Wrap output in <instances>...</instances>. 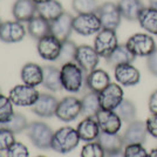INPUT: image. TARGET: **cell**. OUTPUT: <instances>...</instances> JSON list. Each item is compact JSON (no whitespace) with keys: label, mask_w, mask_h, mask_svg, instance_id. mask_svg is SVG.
Returning <instances> with one entry per match:
<instances>
[{"label":"cell","mask_w":157,"mask_h":157,"mask_svg":"<svg viewBox=\"0 0 157 157\" xmlns=\"http://www.w3.org/2000/svg\"><path fill=\"white\" fill-rule=\"evenodd\" d=\"M62 88L68 93H78L86 81L85 72L76 62H68L62 65L60 69Z\"/></svg>","instance_id":"1"},{"label":"cell","mask_w":157,"mask_h":157,"mask_svg":"<svg viewBox=\"0 0 157 157\" xmlns=\"http://www.w3.org/2000/svg\"><path fill=\"white\" fill-rule=\"evenodd\" d=\"M80 137L76 129L73 127H62L54 131L52 149L59 154H68L73 151L80 143Z\"/></svg>","instance_id":"2"},{"label":"cell","mask_w":157,"mask_h":157,"mask_svg":"<svg viewBox=\"0 0 157 157\" xmlns=\"http://www.w3.org/2000/svg\"><path fill=\"white\" fill-rule=\"evenodd\" d=\"M27 137L31 140L36 148L47 150V149H52V141L54 131L53 129L44 122H32L28 123L26 130Z\"/></svg>","instance_id":"3"},{"label":"cell","mask_w":157,"mask_h":157,"mask_svg":"<svg viewBox=\"0 0 157 157\" xmlns=\"http://www.w3.org/2000/svg\"><path fill=\"white\" fill-rule=\"evenodd\" d=\"M127 47L129 48L134 56L136 58H147L149 56L151 53L156 49V42L154 38L147 34V33H136L131 35L129 39L125 42Z\"/></svg>","instance_id":"4"},{"label":"cell","mask_w":157,"mask_h":157,"mask_svg":"<svg viewBox=\"0 0 157 157\" xmlns=\"http://www.w3.org/2000/svg\"><path fill=\"white\" fill-rule=\"evenodd\" d=\"M39 96L40 93L35 87L27 86L25 83L17 85L8 94V98H11L13 105L18 107H32L38 101Z\"/></svg>","instance_id":"5"},{"label":"cell","mask_w":157,"mask_h":157,"mask_svg":"<svg viewBox=\"0 0 157 157\" xmlns=\"http://www.w3.org/2000/svg\"><path fill=\"white\" fill-rule=\"evenodd\" d=\"M96 14L100 18L102 28L116 31L121 25L122 15L118 10L117 4H115V2L105 1L103 4H101Z\"/></svg>","instance_id":"6"},{"label":"cell","mask_w":157,"mask_h":157,"mask_svg":"<svg viewBox=\"0 0 157 157\" xmlns=\"http://www.w3.org/2000/svg\"><path fill=\"white\" fill-rule=\"evenodd\" d=\"M82 105L81 100L74 96H66L61 101H59L55 116L62 122H72L81 115Z\"/></svg>","instance_id":"7"},{"label":"cell","mask_w":157,"mask_h":157,"mask_svg":"<svg viewBox=\"0 0 157 157\" xmlns=\"http://www.w3.org/2000/svg\"><path fill=\"white\" fill-rule=\"evenodd\" d=\"M73 28L74 32L80 35L89 36L93 34H98L102 29V25L96 13L78 14L76 17H74Z\"/></svg>","instance_id":"8"},{"label":"cell","mask_w":157,"mask_h":157,"mask_svg":"<svg viewBox=\"0 0 157 157\" xmlns=\"http://www.w3.org/2000/svg\"><path fill=\"white\" fill-rule=\"evenodd\" d=\"M118 46L117 35L116 31L113 29H105L102 28L96 34L94 40V48L98 53L101 58H108L111 54V52Z\"/></svg>","instance_id":"9"},{"label":"cell","mask_w":157,"mask_h":157,"mask_svg":"<svg viewBox=\"0 0 157 157\" xmlns=\"http://www.w3.org/2000/svg\"><path fill=\"white\" fill-rule=\"evenodd\" d=\"M123 89L118 83H110L98 94L101 109L105 110H115L121 102L124 100Z\"/></svg>","instance_id":"10"},{"label":"cell","mask_w":157,"mask_h":157,"mask_svg":"<svg viewBox=\"0 0 157 157\" xmlns=\"http://www.w3.org/2000/svg\"><path fill=\"white\" fill-rule=\"evenodd\" d=\"M100 55L95 51V48L88 45H81L78 46L76 55H75V62L78 63L85 73H90L98 68L100 62Z\"/></svg>","instance_id":"11"},{"label":"cell","mask_w":157,"mask_h":157,"mask_svg":"<svg viewBox=\"0 0 157 157\" xmlns=\"http://www.w3.org/2000/svg\"><path fill=\"white\" fill-rule=\"evenodd\" d=\"M61 45H62V42L60 40H58L52 34H48L46 36L38 40L36 51H38V54L44 60L56 61L59 59L60 52H61Z\"/></svg>","instance_id":"12"},{"label":"cell","mask_w":157,"mask_h":157,"mask_svg":"<svg viewBox=\"0 0 157 157\" xmlns=\"http://www.w3.org/2000/svg\"><path fill=\"white\" fill-rule=\"evenodd\" d=\"M26 28L17 20L4 21L0 25V40L6 44H17L25 39Z\"/></svg>","instance_id":"13"},{"label":"cell","mask_w":157,"mask_h":157,"mask_svg":"<svg viewBox=\"0 0 157 157\" xmlns=\"http://www.w3.org/2000/svg\"><path fill=\"white\" fill-rule=\"evenodd\" d=\"M73 22H74V17L72 14L63 12L60 17L51 22V34L61 42H63L69 39L71 34L74 31Z\"/></svg>","instance_id":"14"},{"label":"cell","mask_w":157,"mask_h":157,"mask_svg":"<svg viewBox=\"0 0 157 157\" xmlns=\"http://www.w3.org/2000/svg\"><path fill=\"white\" fill-rule=\"evenodd\" d=\"M96 121H98L100 129L103 132L108 134H117L122 128V120L115 113V110H105L101 109L96 115Z\"/></svg>","instance_id":"15"},{"label":"cell","mask_w":157,"mask_h":157,"mask_svg":"<svg viewBox=\"0 0 157 157\" xmlns=\"http://www.w3.org/2000/svg\"><path fill=\"white\" fill-rule=\"evenodd\" d=\"M114 75L118 85L125 87L136 86L141 80V73L131 63L120 65L114 68Z\"/></svg>","instance_id":"16"},{"label":"cell","mask_w":157,"mask_h":157,"mask_svg":"<svg viewBox=\"0 0 157 157\" xmlns=\"http://www.w3.org/2000/svg\"><path fill=\"white\" fill-rule=\"evenodd\" d=\"M59 101L51 94H40L38 101L31 107L32 111L39 117H52L55 116V111Z\"/></svg>","instance_id":"17"},{"label":"cell","mask_w":157,"mask_h":157,"mask_svg":"<svg viewBox=\"0 0 157 157\" xmlns=\"http://www.w3.org/2000/svg\"><path fill=\"white\" fill-rule=\"evenodd\" d=\"M148 135V129L145 122L142 121H132L130 123H128V127L124 130L123 134V141L124 144H143L147 140Z\"/></svg>","instance_id":"18"},{"label":"cell","mask_w":157,"mask_h":157,"mask_svg":"<svg viewBox=\"0 0 157 157\" xmlns=\"http://www.w3.org/2000/svg\"><path fill=\"white\" fill-rule=\"evenodd\" d=\"M12 14L17 21L22 24L28 22L38 14L36 4H34L32 0H17L12 7Z\"/></svg>","instance_id":"19"},{"label":"cell","mask_w":157,"mask_h":157,"mask_svg":"<svg viewBox=\"0 0 157 157\" xmlns=\"http://www.w3.org/2000/svg\"><path fill=\"white\" fill-rule=\"evenodd\" d=\"M20 78L22 80V83L27 86L36 87L42 85L44 81V67L39 66L34 62H28L25 66H22Z\"/></svg>","instance_id":"20"},{"label":"cell","mask_w":157,"mask_h":157,"mask_svg":"<svg viewBox=\"0 0 157 157\" xmlns=\"http://www.w3.org/2000/svg\"><path fill=\"white\" fill-rule=\"evenodd\" d=\"M111 83L109 74L103 69H94L93 72L88 73L86 76V86L87 88L94 93H100L105 89V87Z\"/></svg>","instance_id":"21"},{"label":"cell","mask_w":157,"mask_h":157,"mask_svg":"<svg viewBox=\"0 0 157 157\" xmlns=\"http://www.w3.org/2000/svg\"><path fill=\"white\" fill-rule=\"evenodd\" d=\"M76 131L81 141L85 142H94L96 141L98 135L101 134V129L96 118L85 117L76 127Z\"/></svg>","instance_id":"22"},{"label":"cell","mask_w":157,"mask_h":157,"mask_svg":"<svg viewBox=\"0 0 157 157\" xmlns=\"http://www.w3.org/2000/svg\"><path fill=\"white\" fill-rule=\"evenodd\" d=\"M96 141L103 148V150L105 151V155L107 154L118 152V151H123L125 147L123 137L118 132L117 134H108V132L101 131V134L98 135Z\"/></svg>","instance_id":"23"},{"label":"cell","mask_w":157,"mask_h":157,"mask_svg":"<svg viewBox=\"0 0 157 157\" xmlns=\"http://www.w3.org/2000/svg\"><path fill=\"white\" fill-rule=\"evenodd\" d=\"M117 6L122 18L128 21H137L138 15L145 7L142 0H118Z\"/></svg>","instance_id":"24"},{"label":"cell","mask_w":157,"mask_h":157,"mask_svg":"<svg viewBox=\"0 0 157 157\" xmlns=\"http://www.w3.org/2000/svg\"><path fill=\"white\" fill-rule=\"evenodd\" d=\"M27 32L33 39L39 40L51 34V22L36 14L27 22Z\"/></svg>","instance_id":"25"},{"label":"cell","mask_w":157,"mask_h":157,"mask_svg":"<svg viewBox=\"0 0 157 157\" xmlns=\"http://www.w3.org/2000/svg\"><path fill=\"white\" fill-rule=\"evenodd\" d=\"M107 63L110 66L111 68H115L120 65H125V63H131L135 56L134 54L129 51V48L127 47V45H120L111 52V54L107 58Z\"/></svg>","instance_id":"26"},{"label":"cell","mask_w":157,"mask_h":157,"mask_svg":"<svg viewBox=\"0 0 157 157\" xmlns=\"http://www.w3.org/2000/svg\"><path fill=\"white\" fill-rule=\"evenodd\" d=\"M137 21L147 33L157 35V8L150 6L144 7L138 15Z\"/></svg>","instance_id":"27"},{"label":"cell","mask_w":157,"mask_h":157,"mask_svg":"<svg viewBox=\"0 0 157 157\" xmlns=\"http://www.w3.org/2000/svg\"><path fill=\"white\" fill-rule=\"evenodd\" d=\"M42 86L51 92H59L62 89L61 83V74L60 69L54 66H45L44 67V81Z\"/></svg>","instance_id":"28"},{"label":"cell","mask_w":157,"mask_h":157,"mask_svg":"<svg viewBox=\"0 0 157 157\" xmlns=\"http://www.w3.org/2000/svg\"><path fill=\"white\" fill-rule=\"evenodd\" d=\"M36 11L40 17H42L49 22H52L53 20H55L65 12L61 2L58 0H51V1L36 5Z\"/></svg>","instance_id":"29"},{"label":"cell","mask_w":157,"mask_h":157,"mask_svg":"<svg viewBox=\"0 0 157 157\" xmlns=\"http://www.w3.org/2000/svg\"><path fill=\"white\" fill-rule=\"evenodd\" d=\"M81 105H82V113L85 117H96L98 111L101 110L100 105V98L98 94L94 92L87 93L83 98H81Z\"/></svg>","instance_id":"30"},{"label":"cell","mask_w":157,"mask_h":157,"mask_svg":"<svg viewBox=\"0 0 157 157\" xmlns=\"http://www.w3.org/2000/svg\"><path fill=\"white\" fill-rule=\"evenodd\" d=\"M115 113L121 117L123 122L130 123L132 121H135V117H136V107L130 100L124 98L121 102V105L115 109Z\"/></svg>","instance_id":"31"},{"label":"cell","mask_w":157,"mask_h":157,"mask_svg":"<svg viewBox=\"0 0 157 157\" xmlns=\"http://www.w3.org/2000/svg\"><path fill=\"white\" fill-rule=\"evenodd\" d=\"M98 7V0H72V8L76 14L96 13Z\"/></svg>","instance_id":"32"},{"label":"cell","mask_w":157,"mask_h":157,"mask_svg":"<svg viewBox=\"0 0 157 157\" xmlns=\"http://www.w3.org/2000/svg\"><path fill=\"white\" fill-rule=\"evenodd\" d=\"M78 46L72 40H66L61 45V52H60L58 61L62 65L68 63V62H75V55H76Z\"/></svg>","instance_id":"33"},{"label":"cell","mask_w":157,"mask_h":157,"mask_svg":"<svg viewBox=\"0 0 157 157\" xmlns=\"http://www.w3.org/2000/svg\"><path fill=\"white\" fill-rule=\"evenodd\" d=\"M13 102L8 96L0 94V124L4 125L10 122L15 115L13 109Z\"/></svg>","instance_id":"34"},{"label":"cell","mask_w":157,"mask_h":157,"mask_svg":"<svg viewBox=\"0 0 157 157\" xmlns=\"http://www.w3.org/2000/svg\"><path fill=\"white\" fill-rule=\"evenodd\" d=\"M28 122H27V118L20 114V113H15V115L13 116V118L7 122L6 124H4L2 127H5L7 129H10L11 131H13L14 134H20L22 131L26 130Z\"/></svg>","instance_id":"35"},{"label":"cell","mask_w":157,"mask_h":157,"mask_svg":"<svg viewBox=\"0 0 157 157\" xmlns=\"http://www.w3.org/2000/svg\"><path fill=\"white\" fill-rule=\"evenodd\" d=\"M81 157H105V151L98 141L87 142L81 149Z\"/></svg>","instance_id":"36"},{"label":"cell","mask_w":157,"mask_h":157,"mask_svg":"<svg viewBox=\"0 0 157 157\" xmlns=\"http://www.w3.org/2000/svg\"><path fill=\"white\" fill-rule=\"evenodd\" d=\"M13 131L7 129L5 127L0 128V152L1 151H7L8 148L15 142V137H14Z\"/></svg>","instance_id":"37"},{"label":"cell","mask_w":157,"mask_h":157,"mask_svg":"<svg viewBox=\"0 0 157 157\" xmlns=\"http://www.w3.org/2000/svg\"><path fill=\"white\" fill-rule=\"evenodd\" d=\"M123 157H149L143 144H128L123 149Z\"/></svg>","instance_id":"38"},{"label":"cell","mask_w":157,"mask_h":157,"mask_svg":"<svg viewBox=\"0 0 157 157\" xmlns=\"http://www.w3.org/2000/svg\"><path fill=\"white\" fill-rule=\"evenodd\" d=\"M6 157H29V151L25 144L14 142L6 151Z\"/></svg>","instance_id":"39"},{"label":"cell","mask_w":157,"mask_h":157,"mask_svg":"<svg viewBox=\"0 0 157 157\" xmlns=\"http://www.w3.org/2000/svg\"><path fill=\"white\" fill-rule=\"evenodd\" d=\"M145 125L148 129V134L157 138V114H151L145 121Z\"/></svg>","instance_id":"40"},{"label":"cell","mask_w":157,"mask_h":157,"mask_svg":"<svg viewBox=\"0 0 157 157\" xmlns=\"http://www.w3.org/2000/svg\"><path fill=\"white\" fill-rule=\"evenodd\" d=\"M147 67L148 71L157 78V48L149 56H147Z\"/></svg>","instance_id":"41"},{"label":"cell","mask_w":157,"mask_h":157,"mask_svg":"<svg viewBox=\"0 0 157 157\" xmlns=\"http://www.w3.org/2000/svg\"><path fill=\"white\" fill-rule=\"evenodd\" d=\"M148 105H149V110L151 114H157V89L150 95Z\"/></svg>","instance_id":"42"},{"label":"cell","mask_w":157,"mask_h":157,"mask_svg":"<svg viewBox=\"0 0 157 157\" xmlns=\"http://www.w3.org/2000/svg\"><path fill=\"white\" fill-rule=\"evenodd\" d=\"M105 157H123V151H118V152H114V154H107Z\"/></svg>","instance_id":"43"},{"label":"cell","mask_w":157,"mask_h":157,"mask_svg":"<svg viewBox=\"0 0 157 157\" xmlns=\"http://www.w3.org/2000/svg\"><path fill=\"white\" fill-rule=\"evenodd\" d=\"M149 6L157 8V0H149Z\"/></svg>","instance_id":"44"},{"label":"cell","mask_w":157,"mask_h":157,"mask_svg":"<svg viewBox=\"0 0 157 157\" xmlns=\"http://www.w3.org/2000/svg\"><path fill=\"white\" fill-rule=\"evenodd\" d=\"M149 157H157V148L152 149V150L149 152Z\"/></svg>","instance_id":"45"},{"label":"cell","mask_w":157,"mask_h":157,"mask_svg":"<svg viewBox=\"0 0 157 157\" xmlns=\"http://www.w3.org/2000/svg\"><path fill=\"white\" fill-rule=\"evenodd\" d=\"M34 4L36 5H40V4H44V2H47V1H51V0H32Z\"/></svg>","instance_id":"46"},{"label":"cell","mask_w":157,"mask_h":157,"mask_svg":"<svg viewBox=\"0 0 157 157\" xmlns=\"http://www.w3.org/2000/svg\"><path fill=\"white\" fill-rule=\"evenodd\" d=\"M0 157H4V155H2V154H1V152H0Z\"/></svg>","instance_id":"47"},{"label":"cell","mask_w":157,"mask_h":157,"mask_svg":"<svg viewBox=\"0 0 157 157\" xmlns=\"http://www.w3.org/2000/svg\"><path fill=\"white\" fill-rule=\"evenodd\" d=\"M38 157H46V156H38Z\"/></svg>","instance_id":"48"},{"label":"cell","mask_w":157,"mask_h":157,"mask_svg":"<svg viewBox=\"0 0 157 157\" xmlns=\"http://www.w3.org/2000/svg\"><path fill=\"white\" fill-rule=\"evenodd\" d=\"M1 22H2V21H1V20H0V25H1Z\"/></svg>","instance_id":"49"},{"label":"cell","mask_w":157,"mask_h":157,"mask_svg":"<svg viewBox=\"0 0 157 157\" xmlns=\"http://www.w3.org/2000/svg\"><path fill=\"white\" fill-rule=\"evenodd\" d=\"M0 94H1V93H0Z\"/></svg>","instance_id":"50"}]
</instances>
